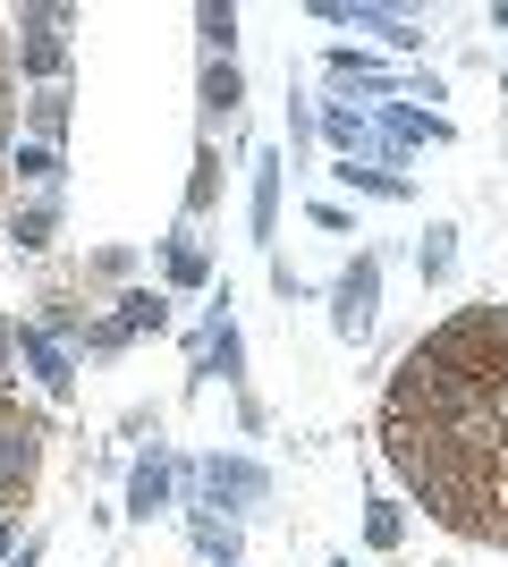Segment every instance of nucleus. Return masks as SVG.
<instances>
[{
  "label": "nucleus",
  "instance_id": "obj_1",
  "mask_svg": "<svg viewBox=\"0 0 508 567\" xmlns=\"http://www.w3.org/2000/svg\"><path fill=\"white\" fill-rule=\"evenodd\" d=\"M390 466L449 534L508 550V306L440 322L382 406Z\"/></svg>",
  "mask_w": 508,
  "mask_h": 567
}]
</instances>
